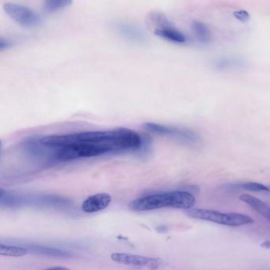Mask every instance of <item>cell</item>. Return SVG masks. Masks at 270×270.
<instances>
[{
    "label": "cell",
    "instance_id": "cell-1",
    "mask_svg": "<svg viewBox=\"0 0 270 270\" xmlns=\"http://www.w3.org/2000/svg\"><path fill=\"white\" fill-rule=\"evenodd\" d=\"M195 197L189 192L173 191L141 197L131 201L128 208L137 212L164 208L190 209L195 205Z\"/></svg>",
    "mask_w": 270,
    "mask_h": 270
},
{
    "label": "cell",
    "instance_id": "cell-2",
    "mask_svg": "<svg viewBox=\"0 0 270 270\" xmlns=\"http://www.w3.org/2000/svg\"><path fill=\"white\" fill-rule=\"evenodd\" d=\"M54 150L53 159L58 162L95 157L113 152L108 141L103 143H74L61 148H54Z\"/></svg>",
    "mask_w": 270,
    "mask_h": 270
},
{
    "label": "cell",
    "instance_id": "cell-3",
    "mask_svg": "<svg viewBox=\"0 0 270 270\" xmlns=\"http://www.w3.org/2000/svg\"><path fill=\"white\" fill-rule=\"evenodd\" d=\"M187 215L194 219L209 221L218 224L238 227L250 224L254 222L253 218L244 214L236 212H221L215 210L192 208L187 211Z\"/></svg>",
    "mask_w": 270,
    "mask_h": 270
},
{
    "label": "cell",
    "instance_id": "cell-4",
    "mask_svg": "<svg viewBox=\"0 0 270 270\" xmlns=\"http://www.w3.org/2000/svg\"><path fill=\"white\" fill-rule=\"evenodd\" d=\"M110 257L113 261L131 268L158 269L164 268L167 265V263L161 258L126 254V253H113Z\"/></svg>",
    "mask_w": 270,
    "mask_h": 270
},
{
    "label": "cell",
    "instance_id": "cell-5",
    "mask_svg": "<svg viewBox=\"0 0 270 270\" xmlns=\"http://www.w3.org/2000/svg\"><path fill=\"white\" fill-rule=\"evenodd\" d=\"M6 13L12 20L25 27H36L41 24V17L33 10L15 4L4 5Z\"/></svg>",
    "mask_w": 270,
    "mask_h": 270
},
{
    "label": "cell",
    "instance_id": "cell-6",
    "mask_svg": "<svg viewBox=\"0 0 270 270\" xmlns=\"http://www.w3.org/2000/svg\"><path fill=\"white\" fill-rule=\"evenodd\" d=\"M143 126L145 129L152 131L153 133L159 134V135L174 136L179 139L183 140L187 142L195 143L197 141V137H196L195 134L192 133L191 131H183V130L170 128L167 126L155 124V123H145Z\"/></svg>",
    "mask_w": 270,
    "mask_h": 270
},
{
    "label": "cell",
    "instance_id": "cell-7",
    "mask_svg": "<svg viewBox=\"0 0 270 270\" xmlns=\"http://www.w3.org/2000/svg\"><path fill=\"white\" fill-rule=\"evenodd\" d=\"M111 196L106 193L95 194L86 198L82 203V210L86 213L100 212L110 206Z\"/></svg>",
    "mask_w": 270,
    "mask_h": 270
},
{
    "label": "cell",
    "instance_id": "cell-8",
    "mask_svg": "<svg viewBox=\"0 0 270 270\" xmlns=\"http://www.w3.org/2000/svg\"><path fill=\"white\" fill-rule=\"evenodd\" d=\"M154 33L158 37L175 44H186L188 41L187 36L183 32L173 27L170 22L164 26L156 28Z\"/></svg>",
    "mask_w": 270,
    "mask_h": 270
},
{
    "label": "cell",
    "instance_id": "cell-9",
    "mask_svg": "<svg viewBox=\"0 0 270 270\" xmlns=\"http://www.w3.org/2000/svg\"><path fill=\"white\" fill-rule=\"evenodd\" d=\"M212 65L215 69L227 71L245 68L248 65V63L243 57L225 56L215 59Z\"/></svg>",
    "mask_w": 270,
    "mask_h": 270
},
{
    "label": "cell",
    "instance_id": "cell-10",
    "mask_svg": "<svg viewBox=\"0 0 270 270\" xmlns=\"http://www.w3.org/2000/svg\"><path fill=\"white\" fill-rule=\"evenodd\" d=\"M114 28L118 33H121L128 40H134V41L141 42L145 40V37L142 32L136 26L130 25L128 23H122L118 22L114 25Z\"/></svg>",
    "mask_w": 270,
    "mask_h": 270
},
{
    "label": "cell",
    "instance_id": "cell-11",
    "mask_svg": "<svg viewBox=\"0 0 270 270\" xmlns=\"http://www.w3.org/2000/svg\"><path fill=\"white\" fill-rule=\"evenodd\" d=\"M29 253L40 254V255L50 256L53 257H71V254L67 251L53 248V247H46L41 245H28L26 247Z\"/></svg>",
    "mask_w": 270,
    "mask_h": 270
},
{
    "label": "cell",
    "instance_id": "cell-12",
    "mask_svg": "<svg viewBox=\"0 0 270 270\" xmlns=\"http://www.w3.org/2000/svg\"><path fill=\"white\" fill-rule=\"evenodd\" d=\"M239 199L243 202L247 203V205L254 208L258 213L270 220V207L265 203L263 202L257 197L247 195V194H243L240 196Z\"/></svg>",
    "mask_w": 270,
    "mask_h": 270
},
{
    "label": "cell",
    "instance_id": "cell-13",
    "mask_svg": "<svg viewBox=\"0 0 270 270\" xmlns=\"http://www.w3.org/2000/svg\"><path fill=\"white\" fill-rule=\"evenodd\" d=\"M192 31L198 41L208 44L212 40V33L206 24L201 21H193L191 23Z\"/></svg>",
    "mask_w": 270,
    "mask_h": 270
},
{
    "label": "cell",
    "instance_id": "cell-14",
    "mask_svg": "<svg viewBox=\"0 0 270 270\" xmlns=\"http://www.w3.org/2000/svg\"><path fill=\"white\" fill-rule=\"evenodd\" d=\"M29 253L26 247L18 246H9V245H0V254L8 257H22Z\"/></svg>",
    "mask_w": 270,
    "mask_h": 270
},
{
    "label": "cell",
    "instance_id": "cell-15",
    "mask_svg": "<svg viewBox=\"0 0 270 270\" xmlns=\"http://www.w3.org/2000/svg\"><path fill=\"white\" fill-rule=\"evenodd\" d=\"M73 0H44V9L48 13H55L71 5Z\"/></svg>",
    "mask_w": 270,
    "mask_h": 270
},
{
    "label": "cell",
    "instance_id": "cell-16",
    "mask_svg": "<svg viewBox=\"0 0 270 270\" xmlns=\"http://www.w3.org/2000/svg\"><path fill=\"white\" fill-rule=\"evenodd\" d=\"M239 187L254 192L268 191L269 190V189L264 185L256 183H243V184L239 185Z\"/></svg>",
    "mask_w": 270,
    "mask_h": 270
},
{
    "label": "cell",
    "instance_id": "cell-17",
    "mask_svg": "<svg viewBox=\"0 0 270 270\" xmlns=\"http://www.w3.org/2000/svg\"><path fill=\"white\" fill-rule=\"evenodd\" d=\"M234 15L238 20L241 21V22H246V21H248L250 19V15L247 11H244V10H240V11L234 12Z\"/></svg>",
    "mask_w": 270,
    "mask_h": 270
},
{
    "label": "cell",
    "instance_id": "cell-18",
    "mask_svg": "<svg viewBox=\"0 0 270 270\" xmlns=\"http://www.w3.org/2000/svg\"><path fill=\"white\" fill-rule=\"evenodd\" d=\"M11 42L8 40H5V39L1 38L0 39V50L1 51H4V50H8L9 48L11 47Z\"/></svg>",
    "mask_w": 270,
    "mask_h": 270
},
{
    "label": "cell",
    "instance_id": "cell-19",
    "mask_svg": "<svg viewBox=\"0 0 270 270\" xmlns=\"http://www.w3.org/2000/svg\"><path fill=\"white\" fill-rule=\"evenodd\" d=\"M63 268V269H64V268H64V267L57 266V267H53V268Z\"/></svg>",
    "mask_w": 270,
    "mask_h": 270
}]
</instances>
